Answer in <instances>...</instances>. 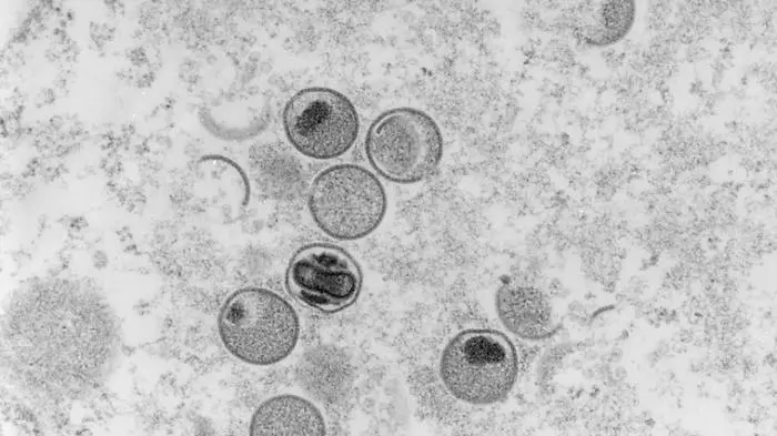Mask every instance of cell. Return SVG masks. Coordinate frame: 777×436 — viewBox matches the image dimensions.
Wrapping results in <instances>:
<instances>
[{
  "label": "cell",
  "instance_id": "6da1fadb",
  "mask_svg": "<svg viewBox=\"0 0 777 436\" xmlns=\"http://www.w3.org/2000/svg\"><path fill=\"white\" fill-rule=\"evenodd\" d=\"M118 347L110 307L77 281L32 283L14 297L3 323L7 371L24 393L47 402L94 389L112 369Z\"/></svg>",
  "mask_w": 777,
  "mask_h": 436
},
{
  "label": "cell",
  "instance_id": "7a4b0ae2",
  "mask_svg": "<svg viewBox=\"0 0 777 436\" xmlns=\"http://www.w3.org/2000/svg\"><path fill=\"white\" fill-rule=\"evenodd\" d=\"M218 331L226 351L239 361L269 366L285 359L295 348L300 321L280 294L263 287L236 290L223 303Z\"/></svg>",
  "mask_w": 777,
  "mask_h": 436
},
{
  "label": "cell",
  "instance_id": "3957f363",
  "mask_svg": "<svg viewBox=\"0 0 777 436\" xmlns=\"http://www.w3.org/2000/svg\"><path fill=\"white\" fill-rule=\"evenodd\" d=\"M518 374V355L511 339L490 328H470L454 335L440 359L445 389L474 406L495 404L507 396Z\"/></svg>",
  "mask_w": 777,
  "mask_h": 436
},
{
  "label": "cell",
  "instance_id": "277c9868",
  "mask_svg": "<svg viewBox=\"0 0 777 436\" xmlns=\"http://www.w3.org/2000/svg\"><path fill=\"white\" fill-rule=\"evenodd\" d=\"M373 170L397 184H413L433 175L444 153L440 126L426 112L401 107L381 113L364 140Z\"/></svg>",
  "mask_w": 777,
  "mask_h": 436
},
{
  "label": "cell",
  "instance_id": "5b68a950",
  "mask_svg": "<svg viewBox=\"0 0 777 436\" xmlns=\"http://www.w3.org/2000/svg\"><path fill=\"white\" fill-rule=\"evenodd\" d=\"M307 205L314 223L326 235L355 241L382 223L387 197L383 184L370 170L343 163L326 168L314 178Z\"/></svg>",
  "mask_w": 777,
  "mask_h": 436
},
{
  "label": "cell",
  "instance_id": "8992f818",
  "mask_svg": "<svg viewBox=\"0 0 777 436\" xmlns=\"http://www.w3.org/2000/svg\"><path fill=\"white\" fill-rule=\"evenodd\" d=\"M282 124L291 145L304 156L331 160L355 143L360 119L351 100L325 87L295 92L285 103Z\"/></svg>",
  "mask_w": 777,
  "mask_h": 436
},
{
  "label": "cell",
  "instance_id": "52a82bcc",
  "mask_svg": "<svg viewBox=\"0 0 777 436\" xmlns=\"http://www.w3.org/2000/svg\"><path fill=\"white\" fill-rule=\"evenodd\" d=\"M287 293L304 306L333 314L353 305L362 288L359 263L343 247L327 242L301 246L285 270Z\"/></svg>",
  "mask_w": 777,
  "mask_h": 436
},
{
  "label": "cell",
  "instance_id": "ba28073f",
  "mask_svg": "<svg viewBox=\"0 0 777 436\" xmlns=\"http://www.w3.org/2000/svg\"><path fill=\"white\" fill-rule=\"evenodd\" d=\"M495 306L503 326L513 335L531 342L554 335L558 324L548 296L539 288L517 283L502 285Z\"/></svg>",
  "mask_w": 777,
  "mask_h": 436
},
{
  "label": "cell",
  "instance_id": "9c48e42d",
  "mask_svg": "<svg viewBox=\"0 0 777 436\" xmlns=\"http://www.w3.org/2000/svg\"><path fill=\"white\" fill-rule=\"evenodd\" d=\"M249 432L251 435H307L326 434L324 417L311 400L282 394L268 398L255 409Z\"/></svg>",
  "mask_w": 777,
  "mask_h": 436
},
{
  "label": "cell",
  "instance_id": "30bf717a",
  "mask_svg": "<svg viewBox=\"0 0 777 436\" xmlns=\"http://www.w3.org/2000/svg\"><path fill=\"white\" fill-rule=\"evenodd\" d=\"M636 18L634 1H594L581 6L573 29L576 37L592 47H606L622 40Z\"/></svg>",
  "mask_w": 777,
  "mask_h": 436
}]
</instances>
